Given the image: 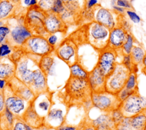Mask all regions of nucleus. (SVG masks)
I'll list each match as a JSON object with an SVG mask.
<instances>
[{
    "label": "nucleus",
    "instance_id": "1",
    "mask_svg": "<svg viewBox=\"0 0 146 130\" xmlns=\"http://www.w3.org/2000/svg\"><path fill=\"white\" fill-rule=\"evenodd\" d=\"M40 57L25 53L16 63L15 77L26 84L35 97L50 91L47 77L39 66Z\"/></svg>",
    "mask_w": 146,
    "mask_h": 130
},
{
    "label": "nucleus",
    "instance_id": "2",
    "mask_svg": "<svg viewBox=\"0 0 146 130\" xmlns=\"http://www.w3.org/2000/svg\"><path fill=\"white\" fill-rule=\"evenodd\" d=\"M57 93L68 107L81 106L87 111L93 107L91 100L92 91L87 79L70 76L64 87Z\"/></svg>",
    "mask_w": 146,
    "mask_h": 130
},
{
    "label": "nucleus",
    "instance_id": "3",
    "mask_svg": "<svg viewBox=\"0 0 146 130\" xmlns=\"http://www.w3.org/2000/svg\"><path fill=\"white\" fill-rule=\"evenodd\" d=\"M46 13L38 6L29 7L24 18V23L31 32L32 35L43 36L45 37L48 35L44 27V20Z\"/></svg>",
    "mask_w": 146,
    "mask_h": 130
},
{
    "label": "nucleus",
    "instance_id": "4",
    "mask_svg": "<svg viewBox=\"0 0 146 130\" xmlns=\"http://www.w3.org/2000/svg\"><path fill=\"white\" fill-rule=\"evenodd\" d=\"M110 31L105 26L96 22L92 21L88 26V43L98 51L107 48Z\"/></svg>",
    "mask_w": 146,
    "mask_h": 130
},
{
    "label": "nucleus",
    "instance_id": "5",
    "mask_svg": "<svg viewBox=\"0 0 146 130\" xmlns=\"http://www.w3.org/2000/svg\"><path fill=\"white\" fill-rule=\"evenodd\" d=\"M56 100L54 99L53 95L52 104L44 119V124L57 128L62 125L65 121L68 107L56 92Z\"/></svg>",
    "mask_w": 146,
    "mask_h": 130
},
{
    "label": "nucleus",
    "instance_id": "6",
    "mask_svg": "<svg viewBox=\"0 0 146 130\" xmlns=\"http://www.w3.org/2000/svg\"><path fill=\"white\" fill-rule=\"evenodd\" d=\"M25 53L42 57L54 51L55 49L50 45L46 37L33 35L21 47Z\"/></svg>",
    "mask_w": 146,
    "mask_h": 130
},
{
    "label": "nucleus",
    "instance_id": "7",
    "mask_svg": "<svg viewBox=\"0 0 146 130\" xmlns=\"http://www.w3.org/2000/svg\"><path fill=\"white\" fill-rule=\"evenodd\" d=\"M129 73L121 63H117L113 71L106 77L105 90L116 94L124 87Z\"/></svg>",
    "mask_w": 146,
    "mask_h": 130
},
{
    "label": "nucleus",
    "instance_id": "8",
    "mask_svg": "<svg viewBox=\"0 0 146 130\" xmlns=\"http://www.w3.org/2000/svg\"><path fill=\"white\" fill-rule=\"evenodd\" d=\"M91 100L93 107L103 112H110L119 108L120 104L116 94L106 90L96 93L92 92Z\"/></svg>",
    "mask_w": 146,
    "mask_h": 130
},
{
    "label": "nucleus",
    "instance_id": "9",
    "mask_svg": "<svg viewBox=\"0 0 146 130\" xmlns=\"http://www.w3.org/2000/svg\"><path fill=\"white\" fill-rule=\"evenodd\" d=\"M6 107L16 117L21 118L30 103L17 95L8 83L3 89Z\"/></svg>",
    "mask_w": 146,
    "mask_h": 130
},
{
    "label": "nucleus",
    "instance_id": "10",
    "mask_svg": "<svg viewBox=\"0 0 146 130\" xmlns=\"http://www.w3.org/2000/svg\"><path fill=\"white\" fill-rule=\"evenodd\" d=\"M119 108L125 117L131 118L146 110V98L135 92L121 102Z\"/></svg>",
    "mask_w": 146,
    "mask_h": 130
},
{
    "label": "nucleus",
    "instance_id": "11",
    "mask_svg": "<svg viewBox=\"0 0 146 130\" xmlns=\"http://www.w3.org/2000/svg\"><path fill=\"white\" fill-rule=\"evenodd\" d=\"M54 52L69 67L78 62V47L71 39H64Z\"/></svg>",
    "mask_w": 146,
    "mask_h": 130
},
{
    "label": "nucleus",
    "instance_id": "12",
    "mask_svg": "<svg viewBox=\"0 0 146 130\" xmlns=\"http://www.w3.org/2000/svg\"><path fill=\"white\" fill-rule=\"evenodd\" d=\"M118 52L109 47L99 51L96 66L107 77L114 70L117 64Z\"/></svg>",
    "mask_w": 146,
    "mask_h": 130
},
{
    "label": "nucleus",
    "instance_id": "13",
    "mask_svg": "<svg viewBox=\"0 0 146 130\" xmlns=\"http://www.w3.org/2000/svg\"><path fill=\"white\" fill-rule=\"evenodd\" d=\"M10 29V32L7 38V41L13 47H21L26 41L33 35L25 25L21 22Z\"/></svg>",
    "mask_w": 146,
    "mask_h": 130
},
{
    "label": "nucleus",
    "instance_id": "14",
    "mask_svg": "<svg viewBox=\"0 0 146 130\" xmlns=\"http://www.w3.org/2000/svg\"><path fill=\"white\" fill-rule=\"evenodd\" d=\"M92 11L93 21L100 23L110 30L117 26V20H115L114 14L116 13L113 11L101 7L98 5L92 8Z\"/></svg>",
    "mask_w": 146,
    "mask_h": 130
},
{
    "label": "nucleus",
    "instance_id": "15",
    "mask_svg": "<svg viewBox=\"0 0 146 130\" xmlns=\"http://www.w3.org/2000/svg\"><path fill=\"white\" fill-rule=\"evenodd\" d=\"M44 27L48 34L65 32L67 30V25L63 21L60 15L52 12L46 13Z\"/></svg>",
    "mask_w": 146,
    "mask_h": 130
},
{
    "label": "nucleus",
    "instance_id": "16",
    "mask_svg": "<svg viewBox=\"0 0 146 130\" xmlns=\"http://www.w3.org/2000/svg\"><path fill=\"white\" fill-rule=\"evenodd\" d=\"M54 93L48 91L35 97L32 103L35 111L42 117L44 118L48 114L52 104Z\"/></svg>",
    "mask_w": 146,
    "mask_h": 130
},
{
    "label": "nucleus",
    "instance_id": "17",
    "mask_svg": "<svg viewBox=\"0 0 146 130\" xmlns=\"http://www.w3.org/2000/svg\"><path fill=\"white\" fill-rule=\"evenodd\" d=\"M7 83L17 95L29 103L34 101L35 96L32 90L15 76Z\"/></svg>",
    "mask_w": 146,
    "mask_h": 130
},
{
    "label": "nucleus",
    "instance_id": "18",
    "mask_svg": "<svg viewBox=\"0 0 146 130\" xmlns=\"http://www.w3.org/2000/svg\"><path fill=\"white\" fill-rule=\"evenodd\" d=\"M128 33L120 26H115L110 31L107 47L119 51L127 39Z\"/></svg>",
    "mask_w": 146,
    "mask_h": 130
},
{
    "label": "nucleus",
    "instance_id": "19",
    "mask_svg": "<svg viewBox=\"0 0 146 130\" xmlns=\"http://www.w3.org/2000/svg\"><path fill=\"white\" fill-rule=\"evenodd\" d=\"M87 80L92 93L105 90L106 77L98 66H96L89 72Z\"/></svg>",
    "mask_w": 146,
    "mask_h": 130
},
{
    "label": "nucleus",
    "instance_id": "20",
    "mask_svg": "<svg viewBox=\"0 0 146 130\" xmlns=\"http://www.w3.org/2000/svg\"><path fill=\"white\" fill-rule=\"evenodd\" d=\"M21 118L26 124L34 129H37L44 124V119L34 110L32 103H30Z\"/></svg>",
    "mask_w": 146,
    "mask_h": 130
},
{
    "label": "nucleus",
    "instance_id": "21",
    "mask_svg": "<svg viewBox=\"0 0 146 130\" xmlns=\"http://www.w3.org/2000/svg\"><path fill=\"white\" fill-rule=\"evenodd\" d=\"M16 64L9 57L0 58V78L9 82L15 76Z\"/></svg>",
    "mask_w": 146,
    "mask_h": 130
},
{
    "label": "nucleus",
    "instance_id": "22",
    "mask_svg": "<svg viewBox=\"0 0 146 130\" xmlns=\"http://www.w3.org/2000/svg\"><path fill=\"white\" fill-rule=\"evenodd\" d=\"M90 119L97 130H111L116 128L109 112H104L94 119Z\"/></svg>",
    "mask_w": 146,
    "mask_h": 130
},
{
    "label": "nucleus",
    "instance_id": "23",
    "mask_svg": "<svg viewBox=\"0 0 146 130\" xmlns=\"http://www.w3.org/2000/svg\"><path fill=\"white\" fill-rule=\"evenodd\" d=\"M17 6L18 4H15L9 0H0V20L13 16Z\"/></svg>",
    "mask_w": 146,
    "mask_h": 130
},
{
    "label": "nucleus",
    "instance_id": "24",
    "mask_svg": "<svg viewBox=\"0 0 146 130\" xmlns=\"http://www.w3.org/2000/svg\"><path fill=\"white\" fill-rule=\"evenodd\" d=\"M130 123L132 130H143L146 124V110L131 117Z\"/></svg>",
    "mask_w": 146,
    "mask_h": 130
},
{
    "label": "nucleus",
    "instance_id": "25",
    "mask_svg": "<svg viewBox=\"0 0 146 130\" xmlns=\"http://www.w3.org/2000/svg\"><path fill=\"white\" fill-rule=\"evenodd\" d=\"M145 54L146 52L142 47L135 45L129 54L134 65L137 67L138 66H141Z\"/></svg>",
    "mask_w": 146,
    "mask_h": 130
},
{
    "label": "nucleus",
    "instance_id": "26",
    "mask_svg": "<svg viewBox=\"0 0 146 130\" xmlns=\"http://www.w3.org/2000/svg\"><path fill=\"white\" fill-rule=\"evenodd\" d=\"M70 76L79 78L87 79L89 72L78 62L69 67Z\"/></svg>",
    "mask_w": 146,
    "mask_h": 130
},
{
    "label": "nucleus",
    "instance_id": "27",
    "mask_svg": "<svg viewBox=\"0 0 146 130\" xmlns=\"http://www.w3.org/2000/svg\"><path fill=\"white\" fill-rule=\"evenodd\" d=\"M66 9L79 14L82 10V5L86 6V3L81 2H86L85 0H62Z\"/></svg>",
    "mask_w": 146,
    "mask_h": 130
},
{
    "label": "nucleus",
    "instance_id": "28",
    "mask_svg": "<svg viewBox=\"0 0 146 130\" xmlns=\"http://www.w3.org/2000/svg\"><path fill=\"white\" fill-rule=\"evenodd\" d=\"M135 37L131 33H128L127 39L119 51L123 54H129L133 47L135 45Z\"/></svg>",
    "mask_w": 146,
    "mask_h": 130
},
{
    "label": "nucleus",
    "instance_id": "29",
    "mask_svg": "<svg viewBox=\"0 0 146 130\" xmlns=\"http://www.w3.org/2000/svg\"><path fill=\"white\" fill-rule=\"evenodd\" d=\"M124 87L129 90L137 91V80L135 72H131L126 80Z\"/></svg>",
    "mask_w": 146,
    "mask_h": 130
},
{
    "label": "nucleus",
    "instance_id": "30",
    "mask_svg": "<svg viewBox=\"0 0 146 130\" xmlns=\"http://www.w3.org/2000/svg\"><path fill=\"white\" fill-rule=\"evenodd\" d=\"M10 130H35V129L26 124L21 118L15 116Z\"/></svg>",
    "mask_w": 146,
    "mask_h": 130
},
{
    "label": "nucleus",
    "instance_id": "31",
    "mask_svg": "<svg viewBox=\"0 0 146 130\" xmlns=\"http://www.w3.org/2000/svg\"><path fill=\"white\" fill-rule=\"evenodd\" d=\"M38 7L45 13L52 11L56 0H36Z\"/></svg>",
    "mask_w": 146,
    "mask_h": 130
},
{
    "label": "nucleus",
    "instance_id": "32",
    "mask_svg": "<svg viewBox=\"0 0 146 130\" xmlns=\"http://www.w3.org/2000/svg\"><path fill=\"white\" fill-rule=\"evenodd\" d=\"M109 114L116 127L119 125L125 118L123 112L119 108L113 110L112 111L110 112Z\"/></svg>",
    "mask_w": 146,
    "mask_h": 130
},
{
    "label": "nucleus",
    "instance_id": "33",
    "mask_svg": "<svg viewBox=\"0 0 146 130\" xmlns=\"http://www.w3.org/2000/svg\"><path fill=\"white\" fill-rule=\"evenodd\" d=\"M14 49L10 44L6 41L0 44V58L9 57Z\"/></svg>",
    "mask_w": 146,
    "mask_h": 130
},
{
    "label": "nucleus",
    "instance_id": "34",
    "mask_svg": "<svg viewBox=\"0 0 146 130\" xmlns=\"http://www.w3.org/2000/svg\"><path fill=\"white\" fill-rule=\"evenodd\" d=\"M58 32L48 34L46 37V39L51 46H52L55 49L59 45V44L63 41V40L61 39V37L59 35H57Z\"/></svg>",
    "mask_w": 146,
    "mask_h": 130
},
{
    "label": "nucleus",
    "instance_id": "35",
    "mask_svg": "<svg viewBox=\"0 0 146 130\" xmlns=\"http://www.w3.org/2000/svg\"><path fill=\"white\" fill-rule=\"evenodd\" d=\"M122 56V61L121 63L127 69H128L130 71V72H136V68H137V67L134 65L130 54H123Z\"/></svg>",
    "mask_w": 146,
    "mask_h": 130
},
{
    "label": "nucleus",
    "instance_id": "36",
    "mask_svg": "<svg viewBox=\"0 0 146 130\" xmlns=\"http://www.w3.org/2000/svg\"><path fill=\"white\" fill-rule=\"evenodd\" d=\"M117 26L123 28L128 33H131V24L128 20L125 17L123 16V15H118Z\"/></svg>",
    "mask_w": 146,
    "mask_h": 130
},
{
    "label": "nucleus",
    "instance_id": "37",
    "mask_svg": "<svg viewBox=\"0 0 146 130\" xmlns=\"http://www.w3.org/2000/svg\"><path fill=\"white\" fill-rule=\"evenodd\" d=\"M135 92H137V91H133L131 90H129L124 87L116 95L118 100L121 103V102H123L126 99H127L130 95H131L132 94H133Z\"/></svg>",
    "mask_w": 146,
    "mask_h": 130
},
{
    "label": "nucleus",
    "instance_id": "38",
    "mask_svg": "<svg viewBox=\"0 0 146 130\" xmlns=\"http://www.w3.org/2000/svg\"><path fill=\"white\" fill-rule=\"evenodd\" d=\"M10 32V27L7 24L0 26V44L6 41Z\"/></svg>",
    "mask_w": 146,
    "mask_h": 130
},
{
    "label": "nucleus",
    "instance_id": "39",
    "mask_svg": "<svg viewBox=\"0 0 146 130\" xmlns=\"http://www.w3.org/2000/svg\"><path fill=\"white\" fill-rule=\"evenodd\" d=\"M125 14L132 22L134 23H139L141 22V18L140 16L132 9L126 10Z\"/></svg>",
    "mask_w": 146,
    "mask_h": 130
},
{
    "label": "nucleus",
    "instance_id": "40",
    "mask_svg": "<svg viewBox=\"0 0 146 130\" xmlns=\"http://www.w3.org/2000/svg\"><path fill=\"white\" fill-rule=\"evenodd\" d=\"M64 9L65 7L62 0H56L51 12L60 15L63 12Z\"/></svg>",
    "mask_w": 146,
    "mask_h": 130
},
{
    "label": "nucleus",
    "instance_id": "41",
    "mask_svg": "<svg viewBox=\"0 0 146 130\" xmlns=\"http://www.w3.org/2000/svg\"><path fill=\"white\" fill-rule=\"evenodd\" d=\"M79 130H97L92 125L89 118L87 117L85 120L79 127Z\"/></svg>",
    "mask_w": 146,
    "mask_h": 130
},
{
    "label": "nucleus",
    "instance_id": "42",
    "mask_svg": "<svg viewBox=\"0 0 146 130\" xmlns=\"http://www.w3.org/2000/svg\"><path fill=\"white\" fill-rule=\"evenodd\" d=\"M131 3V0H117L116 5L125 10H131L132 9Z\"/></svg>",
    "mask_w": 146,
    "mask_h": 130
},
{
    "label": "nucleus",
    "instance_id": "43",
    "mask_svg": "<svg viewBox=\"0 0 146 130\" xmlns=\"http://www.w3.org/2000/svg\"><path fill=\"white\" fill-rule=\"evenodd\" d=\"M6 108L5 102V98L3 95V90L0 89V115H2Z\"/></svg>",
    "mask_w": 146,
    "mask_h": 130
},
{
    "label": "nucleus",
    "instance_id": "44",
    "mask_svg": "<svg viewBox=\"0 0 146 130\" xmlns=\"http://www.w3.org/2000/svg\"><path fill=\"white\" fill-rule=\"evenodd\" d=\"M58 130H79V128L78 127L63 123L58 128Z\"/></svg>",
    "mask_w": 146,
    "mask_h": 130
},
{
    "label": "nucleus",
    "instance_id": "45",
    "mask_svg": "<svg viewBox=\"0 0 146 130\" xmlns=\"http://www.w3.org/2000/svg\"><path fill=\"white\" fill-rule=\"evenodd\" d=\"M113 11L117 15H124L125 13L126 10L123 7L117 6L116 5L112 6Z\"/></svg>",
    "mask_w": 146,
    "mask_h": 130
},
{
    "label": "nucleus",
    "instance_id": "46",
    "mask_svg": "<svg viewBox=\"0 0 146 130\" xmlns=\"http://www.w3.org/2000/svg\"><path fill=\"white\" fill-rule=\"evenodd\" d=\"M98 0H87L86 3L87 9H91L98 5Z\"/></svg>",
    "mask_w": 146,
    "mask_h": 130
},
{
    "label": "nucleus",
    "instance_id": "47",
    "mask_svg": "<svg viewBox=\"0 0 146 130\" xmlns=\"http://www.w3.org/2000/svg\"><path fill=\"white\" fill-rule=\"evenodd\" d=\"M35 130H58L57 128L47 125L46 124H43L42 126H40V127H39L38 128L36 129Z\"/></svg>",
    "mask_w": 146,
    "mask_h": 130
},
{
    "label": "nucleus",
    "instance_id": "48",
    "mask_svg": "<svg viewBox=\"0 0 146 130\" xmlns=\"http://www.w3.org/2000/svg\"><path fill=\"white\" fill-rule=\"evenodd\" d=\"M141 67H142V70L143 72L146 75V54L144 56V58L143 60L142 64H141Z\"/></svg>",
    "mask_w": 146,
    "mask_h": 130
},
{
    "label": "nucleus",
    "instance_id": "49",
    "mask_svg": "<svg viewBox=\"0 0 146 130\" xmlns=\"http://www.w3.org/2000/svg\"><path fill=\"white\" fill-rule=\"evenodd\" d=\"M7 81H6V80L0 78V89L1 90H3L5 86H6V85L7 84Z\"/></svg>",
    "mask_w": 146,
    "mask_h": 130
},
{
    "label": "nucleus",
    "instance_id": "50",
    "mask_svg": "<svg viewBox=\"0 0 146 130\" xmlns=\"http://www.w3.org/2000/svg\"><path fill=\"white\" fill-rule=\"evenodd\" d=\"M37 5V1L36 0H31L30 2V5H29V7H31V6H34L35 5Z\"/></svg>",
    "mask_w": 146,
    "mask_h": 130
},
{
    "label": "nucleus",
    "instance_id": "51",
    "mask_svg": "<svg viewBox=\"0 0 146 130\" xmlns=\"http://www.w3.org/2000/svg\"><path fill=\"white\" fill-rule=\"evenodd\" d=\"M23 1V5L26 6V7H29V5H30V2L31 0H21Z\"/></svg>",
    "mask_w": 146,
    "mask_h": 130
},
{
    "label": "nucleus",
    "instance_id": "52",
    "mask_svg": "<svg viewBox=\"0 0 146 130\" xmlns=\"http://www.w3.org/2000/svg\"><path fill=\"white\" fill-rule=\"evenodd\" d=\"M116 129H117V130H127V129H125V128H124L122 127L121 126H120V125H119L116 126Z\"/></svg>",
    "mask_w": 146,
    "mask_h": 130
},
{
    "label": "nucleus",
    "instance_id": "53",
    "mask_svg": "<svg viewBox=\"0 0 146 130\" xmlns=\"http://www.w3.org/2000/svg\"><path fill=\"white\" fill-rule=\"evenodd\" d=\"M9 1L12 2L13 3H14L15 4H18L21 0H9Z\"/></svg>",
    "mask_w": 146,
    "mask_h": 130
},
{
    "label": "nucleus",
    "instance_id": "54",
    "mask_svg": "<svg viewBox=\"0 0 146 130\" xmlns=\"http://www.w3.org/2000/svg\"><path fill=\"white\" fill-rule=\"evenodd\" d=\"M116 1H117V0H112L111 1V5H112V6L116 5Z\"/></svg>",
    "mask_w": 146,
    "mask_h": 130
},
{
    "label": "nucleus",
    "instance_id": "55",
    "mask_svg": "<svg viewBox=\"0 0 146 130\" xmlns=\"http://www.w3.org/2000/svg\"><path fill=\"white\" fill-rule=\"evenodd\" d=\"M3 24H4V23H3V20H0V26L3 25Z\"/></svg>",
    "mask_w": 146,
    "mask_h": 130
},
{
    "label": "nucleus",
    "instance_id": "56",
    "mask_svg": "<svg viewBox=\"0 0 146 130\" xmlns=\"http://www.w3.org/2000/svg\"><path fill=\"white\" fill-rule=\"evenodd\" d=\"M143 130H146V124H145V127H144V129H143Z\"/></svg>",
    "mask_w": 146,
    "mask_h": 130
},
{
    "label": "nucleus",
    "instance_id": "57",
    "mask_svg": "<svg viewBox=\"0 0 146 130\" xmlns=\"http://www.w3.org/2000/svg\"><path fill=\"white\" fill-rule=\"evenodd\" d=\"M111 130H117V129H116V128H113V129H112Z\"/></svg>",
    "mask_w": 146,
    "mask_h": 130
},
{
    "label": "nucleus",
    "instance_id": "58",
    "mask_svg": "<svg viewBox=\"0 0 146 130\" xmlns=\"http://www.w3.org/2000/svg\"><path fill=\"white\" fill-rule=\"evenodd\" d=\"M0 119H1V115H0ZM0 130H1V128H0Z\"/></svg>",
    "mask_w": 146,
    "mask_h": 130
},
{
    "label": "nucleus",
    "instance_id": "59",
    "mask_svg": "<svg viewBox=\"0 0 146 130\" xmlns=\"http://www.w3.org/2000/svg\"><path fill=\"white\" fill-rule=\"evenodd\" d=\"M85 1H87V0H85Z\"/></svg>",
    "mask_w": 146,
    "mask_h": 130
}]
</instances>
